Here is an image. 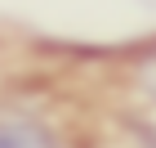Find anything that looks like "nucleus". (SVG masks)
<instances>
[{
    "label": "nucleus",
    "instance_id": "f257e3e1",
    "mask_svg": "<svg viewBox=\"0 0 156 148\" xmlns=\"http://www.w3.org/2000/svg\"><path fill=\"white\" fill-rule=\"evenodd\" d=\"M0 148H62L58 135L40 126L36 117H18V112H0Z\"/></svg>",
    "mask_w": 156,
    "mask_h": 148
},
{
    "label": "nucleus",
    "instance_id": "f03ea898",
    "mask_svg": "<svg viewBox=\"0 0 156 148\" xmlns=\"http://www.w3.org/2000/svg\"><path fill=\"white\" fill-rule=\"evenodd\" d=\"M134 81H138V90H143V94L156 103V45L147 49L143 59H138V67H134Z\"/></svg>",
    "mask_w": 156,
    "mask_h": 148
}]
</instances>
